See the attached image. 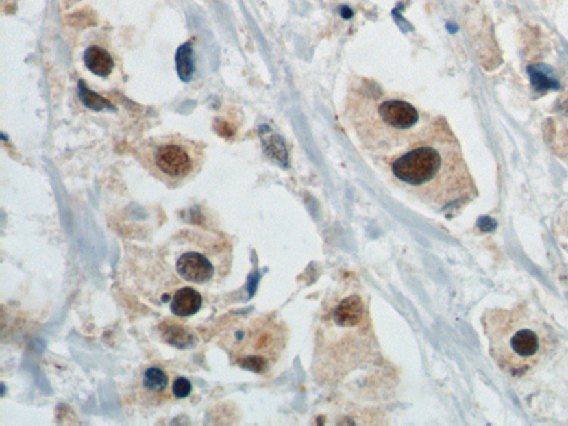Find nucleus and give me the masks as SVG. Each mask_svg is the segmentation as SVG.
<instances>
[{"label": "nucleus", "instance_id": "nucleus-1", "mask_svg": "<svg viewBox=\"0 0 568 426\" xmlns=\"http://www.w3.org/2000/svg\"><path fill=\"white\" fill-rule=\"evenodd\" d=\"M379 166L397 187L439 212L458 210L478 196L458 138L440 116Z\"/></svg>", "mask_w": 568, "mask_h": 426}, {"label": "nucleus", "instance_id": "nucleus-2", "mask_svg": "<svg viewBox=\"0 0 568 426\" xmlns=\"http://www.w3.org/2000/svg\"><path fill=\"white\" fill-rule=\"evenodd\" d=\"M379 345L365 293L342 286L324 300L314 329L312 372L320 382H342L375 362Z\"/></svg>", "mask_w": 568, "mask_h": 426}, {"label": "nucleus", "instance_id": "nucleus-3", "mask_svg": "<svg viewBox=\"0 0 568 426\" xmlns=\"http://www.w3.org/2000/svg\"><path fill=\"white\" fill-rule=\"evenodd\" d=\"M344 117L362 149L382 160L404 149L433 116L375 82L361 80L349 89Z\"/></svg>", "mask_w": 568, "mask_h": 426}, {"label": "nucleus", "instance_id": "nucleus-4", "mask_svg": "<svg viewBox=\"0 0 568 426\" xmlns=\"http://www.w3.org/2000/svg\"><path fill=\"white\" fill-rule=\"evenodd\" d=\"M482 323L492 359L510 377L533 371L555 345L551 327L524 304L487 310Z\"/></svg>", "mask_w": 568, "mask_h": 426}, {"label": "nucleus", "instance_id": "nucleus-5", "mask_svg": "<svg viewBox=\"0 0 568 426\" xmlns=\"http://www.w3.org/2000/svg\"><path fill=\"white\" fill-rule=\"evenodd\" d=\"M288 342L286 322L274 316H260L250 318L234 331L227 350L240 368L264 374L280 361Z\"/></svg>", "mask_w": 568, "mask_h": 426}, {"label": "nucleus", "instance_id": "nucleus-6", "mask_svg": "<svg viewBox=\"0 0 568 426\" xmlns=\"http://www.w3.org/2000/svg\"><path fill=\"white\" fill-rule=\"evenodd\" d=\"M201 155L195 143L180 137H166L147 146L143 159L152 175L166 186L177 187L195 175Z\"/></svg>", "mask_w": 568, "mask_h": 426}, {"label": "nucleus", "instance_id": "nucleus-7", "mask_svg": "<svg viewBox=\"0 0 568 426\" xmlns=\"http://www.w3.org/2000/svg\"><path fill=\"white\" fill-rule=\"evenodd\" d=\"M231 248L227 243L217 249H204L201 243L188 245L178 250L175 272L190 284H210L230 268Z\"/></svg>", "mask_w": 568, "mask_h": 426}, {"label": "nucleus", "instance_id": "nucleus-8", "mask_svg": "<svg viewBox=\"0 0 568 426\" xmlns=\"http://www.w3.org/2000/svg\"><path fill=\"white\" fill-rule=\"evenodd\" d=\"M202 307V297L191 286H184L173 295L170 310L175 316L187 318L198 312Z\"/></svg>", "mask_w": 568, "mask_h": 426}, {"label": "nucleus", "instance_id": "nucleus-9", "mask_svg": "<svg viewBox=\"0 0 568 426\" xmlns=\"http://www.w3.org/2000/svg\"><path fill=\"white\" fill-rule=\"evenodd\" d=\"M169 386L168 374L159 368H149L143 372L141 379L143 397L147 400H164L166 391Z\"/></svg>", "mask_w": 568, "mask_h": 426}, {"label": "nucleus", "instance_id": "nucleus-10", "mask_svg": "<svg viewBox=\"0 0 568 426\" xmlns=\"http://www.w3.org/2000/svg\"><path fill=\"white\" fill-rule=\"evenodd\" d=\"M84 62L89 71L99 77H107L114 69V59L110 53L99 46H91L86 50Z\"/></svg>", "mask_w": 568, "mask_h": 426}, {"label": "nucleus", "instance_id": "nucleus-11", "mask_svg": "<svg viewBox=\"0 0 568 426\" xmlns=\"http://www.w3.org/2000/svg\"><path fill=\"white\" fill-rule=\"evenodd\" d=\"M175 62H177V71H178L180 79L182 82H190V79L193 78L195 66L193 62V47L189 42L181 45L178 48L177 55H175Z\"/></svg>", "mask_w": 568, "mask_h": 426}, {"label": "nucleus", "instance_id": "nucleus-12", "mask_svg": "<svg viewBox=\"0 0 568 426\" xmlns=\"http://www.w3.org/2000/svg\"><path fill=\"white\" fill-rule=\"evenodd\" d=\"M79 96L82 103L87 105L88 108L100 111L103 109H112V105L109 103L108 100L103 99L101 96L97 95L94 91L86 87L85 82H79Z\"/></svg>", "mask_w": 568, "mask_h": 426}, {"label": "nucleus", "instance_id": "nucleus-13", "mask_svg": "<svg viewBox=\"0 0 568 426\" xmlns=\"http://www.w3.org/2000/svg\"><path fill=\"white\" fill-rule=\"evenodd\" d=\"M193 338L195 336L184 327H171L166 333V341L175 347H187L193 345Z\"/></svg>", "mask_w": 568, "mask_h": 426}, {"label": "nucleus", "instance_id": "nucleus-14", "mask_svg": "<svg viewBox=\"0 0 568 426\" xmlns=\"http://www.w3.org/2000/svg\"><path fill=\"white\" fill-rule=\"evenodd\" d=\"M530 76H532V82L536 87L537 90L558 87V84L555 80L550 79L548 77L545 76L544 73L535 71V68H533V71H530Z\"/></svg>", "mask_w": 568, "mask_h": 426}, {"label": "nucleus", "instance_id": "nucleus-15", "mask_svg": "<svg viewBox=\"0 0 568 426\" xmlns=\"http://www.w3.org/2000/svg\"><path fill=\"white\" fill-rule=\"evenodd\" d=\"M191 391H193V386L189 379L186 377H178L172 384V393L177 399H186L189 397Z\"/></svg>", "mask_w": 568, "mask_h": 426}]
</instances>
